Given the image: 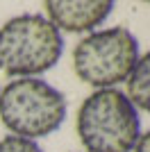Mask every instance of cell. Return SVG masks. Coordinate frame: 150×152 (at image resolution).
Returning <instances> with one entry per match:
<instances>
[{"label": "cell", "mask_w": 150, "mask_h": 152, "mask_svg": "<svg viewBox=\"0 0 150 152\" xmlns=\"http://www.w3.org/2000/svg\"><path fill=\"white\" fill-rule=\"evenodd\" d=\"M132 152H150V129L139 136V141H137V145H134Z\"/></svg>", "instance_id": "cell-8"}, {"label": "cell", "mask_w": 150, "mask_h": 152, "mask_svg": "<svg viewBox=\"0 0 150 152\" xmlns=\"http://www.w3.org/2000/svg\"><path fill=\"white\" fill-rule=\"evenodd\" d=\"M46 18L59 32L82 34L96 32L112 14L114 2L109 0H48L43 2Z\"/></svg>", "instance_id": "cell-5"}, {"label": "cell", "mask_w": 150, "mask_h": 152, "mask_svg": "<svg viewBox=\"0 0 150 152\" xmlns=\"http://www.w3.org/2000/svg\"><path fill=\"white\" fill-rule=\"evenodd\" d=\"M127 91L125 95L137 109L150 111V50L146 55H139V61L134 64L130 77H127Z\"/></svg>", "instance_id": "cell-6"}, {"label": "cell", "mask_w": 150, "mask_h": 152, "mask_svg": "<svg viewBox=\"0 0 150 152\" xmlns=\"http://www.w3.org/2000/svg\"><path fill=\"white\" fill-rule=\"evenodd\" d=\"M64 52V37L41 14H21L0 27V73L9 77H39Z\"/></svg>", "instance_id": "cell-2"}, {"label": "cell", "mask_w": 150, "mask_h": 152, "mask_svg": "<svg viewBox=\"0 0 150 152\" xmlns=\"http://www.w3.org/2000/svg\"><path fill=\"white\" fill-rule=\"evenodd\" d=\"M75 127L87 152H132L141 136L139 109L118 89H96L87 95Z\"/></svg>", "instance_id": "cell-1"}, {"label": "cell", "mask_w": 150, "mask_h": 152, "mask_svg": "<svg viewBox=\"0 0 150 152\" xmlns=\"http://www.w3.org/2000/svg\"><path fill=\"white\" fill-rule=\"evenodd\" d=\"M139 61V41L127 27L96 30L73 48L75 75L93 89H114L127 82Z\"/></svg>", "instance_id": "cell-4"}, {"label": "cell", "mask_w": 150, "mask_h": 152, "mask_svg": "<svg viewBox=\"0 0 150 152\" xmlns=\"http://www.w3.org/2000/svg\"><path fill=\"white\" fill-rule=\"evenodd\" d=\"M0 118L14 136L41 139L66 121V98L41 77H16L0 89Z\"/></svg>", "instance_id": "cell-3"}, {"label": "cell", "mask_w": 150, "mask_h": 152, "mask_svg": "<svg viewBox=\"0 0 150 152\" xmlns=\"http://www.w3.org/2000/svg\"><path fill=\"white\" fill-rule=\"evenodd\" d=\"M0 152H43V150L39 148L37 141L9 134L5 139H0Z\"/></svg>", "instance_id": "cell-7"}]
</instances>
